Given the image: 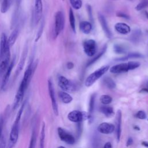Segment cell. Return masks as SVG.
Wrapping results in <instances>:
<instances>
[{"label":"cell","instance_id":"5bb4252c","mask_svg":"<svg viewBox=\"0 0 148 148\" xmlns=\"http://www.w3.org/2000/svg\"><path fill=\"white\" fill-rule=\"evenodd\" d=\"M130 70L128 62L120 63L112 66L110 68V72L112 73H120L128 72Z\"/></svg>","mask_w":148,"mask_h":148},{"label":"cell","instance_id":"ac0fdd59","mask_svg":"<svg viewBox=\"0 0 148 148\" xmlns=\"http://www.w3.org/2000/svg\"><path fill=\"white\" fill-rule=\"evenodd\" d=\"M95 94H93L91 95L90 98L89 102V108H88V120L90 121V123L92 121V114L94 110L95 106Z\"/></svg>","mask_w":148,"mask_h":148},{"label":"cell","instance_id":"ba28073f","mask_svg":"<svg viewBox=\"0 0 148 148\" xmlns=\"http://www.w3.org/2000/svg\"><path fill=\"white\" fill-rule=\"evenodd\" d=\"M58 135L60 139L64 142L69 144L73 145L75 142V139L73 136L68 131H66L61 127H58L57 129Z\"/></svg>","mask_w":148,"mask_h":148},{"label":"cell","instance_id":"5b68a950","mask_svg":"<svg viewBox=\"0 0 148 148\" xmlns=\"http://www.w3.org/2000/svg\"><path fill=\"white\" fill-rule=\"evenodd\" d=\"M58 85L65 91H73L76 89L75 84L63 76L58 77Z\"/></svg>","mask_w":148,"mask_h":148},{"label":"cell","instance_id":"44dd1931","mask_svg":"<svg viewBox=\"0 0 148 148\" xmlns=\"http://www.w3.org/2000/svg\"><path fill=\"white\" fill-rule=\"evenodd\" d=\"M106 45H105L102 49H101V50L100 51V52H99L95 57H94L93 58H92L87 63V65H86V66L88 67L90 65H91L92 64H93L94 63H95L98 59H99L101 58V57L105 53L106 51Z\"/></svg>","mask_w":148,"mask_h":148},{"label":"cell","instance_id":"6da1fadb","mask_svg":"<svg viewBox=\"0 0 148 148\" xmlns=\"http://www.w3.org/2000/svg\"><path fill=\"white\" fill-rule=\"evenodd\" d=\"M26 103V101H24V102L22 103L21 107L20 108L17 113V116L15 119V121L12 127V129L10 132L9 135V141H10V148L12 147L17 141L18 138V133H19V124L20 119L21 117L22 113L23 112L24 109L25 108Z\"/></svg>","mask_w":148,"mask_h":148},{"label":"cell","instance_id":"e0dca14e","mask_svg":"<svg viewBox=\"0 0 148 148\" xmlns=\"http://www.w3.org/2000/svg\"><path fill=\"white\" fill-rule=\"evenodd\" d=\"M121 132V112L119 110L116 116V135L117 141L119 142Z\"/></svg>","mask_w":148,"mask_h":148},{"label":"cell","instance_id":"484cf974","mask_svg":"<svg viewBox=\"0 0 148 148\" xmlns=\"http://www.w3.org/2000/svg\"><path fill=\"white\" fill-rule=\"evenodd\" d=\"M45 123H43L41 128V131H40L39 148L45 147Z\"/></svg>","mask_w":148,"mask_h":148},{"label":"cell","instance_id":"836d02e7","mask_svg":"<svg viewBox=\"0 0 148 148\" xmlns=\"http://www.w3.org/2000/svg\"><path fill=\"white\" fill-rule=\"evenodd\" d=\"M140 35H141V32L137 29L136 31H135L132 35H131V40L133 41V42H137L138 40H139V38L140 37Z\"/></svg>","mask_w":148,"mask_h":148},{"label":"cell","instance_id":"52a82bcc","mask_svg":"<svg viewBox=\"0 0 148 148\" xmlns=\"http://www.w3.org/2000/svg\"><path fill=\"white\" fill-rule=\"evenodd\" d=\"M48 90H49V95H50V99L51 101V105H52V108H53V112L56 116H58V105H57V102L56 98L54 86H53L51 80H50V79H49L48 80Z\"/></svg>","mask_w":148,"mask_h":148},{"label":"cell","instance_id":"7402d4cb","mask_svg":"<svg viewBox=\"0 0 148 148\" xmlns=\"http://www.w3.org/2000/svg\"><path fill=\"white\" fill-rule=\"evenodd\" d=\"M58 96L61 101L64 103H69L71 102L73 99L72 97L65 91H60L58 92Z\"/></svg>","mask_w":148,"mask_h":148},{"label":"cell","instance_id":"b9f144b4","mask_svg":"<svg viewBox=\"0 0 148 148\" xmlns=\"http://www.w3.org/2000/svg\"><path fill=\"white\" fill-rule=\"evenodd\" d=\"M140 92H148V82L143 87V88L140 90Z\"/></svg>","mask_w":148,"mask_h":148},{"label":"cell","instance_id":"bcb514c9","mask_svg":"<svg viewBox=\"0 0 148 148\" xmlns=\"http://www.w3.org/2000/svg\"><path fill=\"white\" fill-rule=\"evenodd\" d=\"M142 145L143 146H144L145 147H146L148 148V142H146V141H143L142 142Z\"/></svg>","mask_w":148,"mask_h":148},{"label":"cell","instance_id":"c3c4849f","mask_svg":"<svg viewBox=\"0 0 148 148\" xmlns=\"http://www.w3.org/2000/svg\"><path fill=\"white\" fill-rule=\"evenodd\" d=\"M145 15H146V17H147V19H148V12H147V11H145Z\"/></svg>","mask_w":148,"mask_h":148},{"label":"cell","instance_id":"1f68e13d","mask_svg":"<svg viewBox=\"0 0 148 148\" xmlns=\"http://www.w3.org/2000/svg\"><path fill=\"white\" fill-rule=\"evenodd\" d=\"M112 101V98L110 96L108 95H102L101 96L100 98V101L104 105H108L111 103Z\"/></svg>","mask_w":148,"mask_h":148},{"label":"cell","instance_id":"30bf717a","mask_svg":"<svg viewBox=\"0 0 148 148\" xmlns=\"http://www.w3.org/2000/svg\"><path fill=\"white\" fill-rule=\"evenodd\" d=\"M27 53H28V45L26 44L24 47L21 58L20 60V61L17 66L16 70L15 71L14 79H16L17 78V77L20 75L21 72L23 71V67H24V64H25V62L26 60Z\"/></svg>","mask_w":148,"mask_h":148},{"label":"cell","instance_id":"e575fe53","mask_svg":"<svg viewBox=\"0 0 148 148\" xmlns=\"http://www.w3.org/2000/svg\"><path fill=\"white\" fill-rule=\"evenodd\" d=\"M128 64L130 70L135 69L138 68L140 65V64L139 62H136V61H130L128 62Z\"/></svg>","mask_w":148,"mask_h":148},{"label":"cell","instance_id":"ffe728a7","mask_svg":"<svg viewBox=\"0 0 148 148\" xmlns=\"http://www.w3.org/2000/svg\"><path fill=\"white\" fill-rule=\"evenodd\" d=\"M18 34H19V29L17 28H15L11 32L9 38H8V43H9V45L10 46V47H12L13 45H14V44L15 43V42L17 40V38L18 36Z\"/></svg>","mask_w":148,"mask_h":148},{"label":"cell","instance_id":"f546056e","mask_svg":"<svg viewBox=\"0 0 148 148\" xmlns=\"http://www.w3.org/2000/svg\"><path fill=\"white\" fill-rule=\"evenodd\" d=\"M113 50L117 54H123L126 51L125 48L123 46L119 44L114 45L113 46Z\"/></svg>","mask_w":148,"mask_h":148},{"label":"cell","instance_id":"74e56055","mask_svg":"<svg viewBox=\"0 0 148 148\" xmlns=\"http://www.w3.org/2000/svg\"><path fill=\"white\" fill-rule=\"evenodd\" d=\"M3 124H4L3 117L2 115H0V138L2 136V131H3Z\"/></svg>","mask_w":148,"mask_h":148},{"label":"cell","instance_id":"7a4b0ae2","mask_svg":"<svg viewBox=\"0 0 148 148\" xmlns=\"http://www.w3.org/2000/svg\"><path fill=\"white\" fill-rule=\"evenodd\" d=\"M109 68V66L105 65L101 66L100 68L95 71L91 73L86 79L85 85L86 87L91 86L98 79H99L102 75H103Z\"/></svg>","mask_w":148,"mask_h":148},{"label":"cell","instance_id":"cb8c5ba5","mask_svg":"<svg viewBox=\"0 0 148 148\" xmlns=\"http://www.w3.org/2000/svg\"><path fill=\"white\" fill-rule=\"evenodd\" d=\"M143 56L139 53H128L127 56L123 57H121V58H117L116 59V60L117 61H125L128 59H130V58H140V57H142Z\"/></svg>","mask_w":148,"mask_h":148},{"label":"cell","instance_id":"f35d334b","mask_svg":"<svg viewBox=\"0 0 148 148\" xmlns=\"http://www.w3.org/2000/svg\"><path fill=\"white\" fill-rule=\"evenodd\" d=\"M6 147V141L5 138L2 135L0 138V148H5Z\"/></svg>","mask_w":148,"mask_h":148},{"label":"cell","instance_id":"d4e9b609","mask_svg":"<svg viewBox=\"0 0 148 148\" xmlns=\"http://www.w3.org/2000/svg\"><path fill=\"white\" fill-rule=\"evenodd\" d=\"M36 139H37V134L36 131V128H34L31 133L30 142L29 148H35L36 143Z\"/></svg>","mask_w":148,"mask_h":148},{"label":"cell","instance_id":"8d00e7d4","mask_svg":"<svg viewBox=\"0 0 148 148\" xmlns=\"http://www.w3.org/2000/svg\"><path fill=\"white\" fill-rule=\"evenodd\" d=\"M135 116L139 119H141V120H143V119H145L146 118V113L143 111V110H139L138 111Z\"/></svg>","mask_w":148,"mask_h":148},{"label":"cell","instance_id":"4316f807","mask_svg":"<svg viewBox=\"0 0 148 148\" xmlns=\"http://www.w3.org/2000/svg\"><path fill=\"white\" fill-rule=\"evenodd\" d=\"M103 83L109 89H114L116 86L114 80L109 77H105L103 79Z\"/></svg>","mask_w":148,"mask_h":148},{"label":"cell","instance_id":"60d3db41","mask_svg":"<svg viewBox=\"0 0 148 148\" xmlns=\"http://www.w3.org/2000/svg\"><path fill=\"white\" fill-rule=\"evenodd\" d=\"M117 16L118 17H123V18H129V17L127 14H125V13H122V12L117 13Z\"/></svg>","mask_w":148,"mask_h":148},{"label":"cell","instance_id":"f1b7e54d","mask_svg":"<svg viewBox=\"0 0 148 148\" xmlns=\"http://www.w3.org/2000/svg\"><path fill=\"white\" fill-rule=\"evenodd\" d=\"M11 5V0H2L1 12L2 13H5L9 9Z\"/></svg>","mask_w":148,"mask_h":148},{"label":"cell","instance_id":"8992f818","mask_svg":"<svg viewBox=\"0 0 148 148\" xmlns=\"http://www.w3.org/2000/svg\"><path fill=\"white\" fill-rule=\"evenodd\" d=\"M83 49L87 56L89 57L94 56L97 49L96 42L93 39H88L84 41L83 43Z\"/></svg>","mask_w":148,"mask_h":148},{"label":"cell","instance_id":"7dc6e473","mask_svg":"<svg viewBox=\"0 0 148 148\" xmlns=\"http://www.w3.org/2000/svg\"><path fill=\"white\" fill-rule=\"evenodd\" d=\"M21 0H16L17 5H19L20 4V3H21Z\"/></svg>","mask_w":148,"mask_h":148},{"label":"cell","instance_id":"ab89813d","mask_svg":"<svg viewBox=\"0 0 148 148\" xmlns=\"http://www.w3.org/2000/svg\"><path fill=\"white\" fill-rule=\"evenodd\" d=\"M87 9L88 11V16H89V18L90 20V21L91 22L93 21V18H92V10H91V8L90 5H87Z\"/></svg>","mask_w":148,"mask_h":148},{"label":"cell","instance_id":"d6a6232c","mask_svg":"<svg viewBox=\"0 0 148 148\" xmlns=\"http://www.w3.org/2000/svg\"><path fill=\"white\" fill-rule=\"evenodd\" d=\"M147 7H148V0H142L136 6L135 9L138 11H140Z\"/></svg>","mask_w":148,"mask_h":148},{"label":"cell","instance_id":"7c38bea8","mask_svg":"<svg viewBox=\"0 0 148 148\" xmlns=\"http://www.w3.org/2000/svg\"><path fill=\"white\" fill-rule=\"evenodd\" d=\"M8 38L5 33H2L0 38V56L2 57L6 51L10 50Z\"/></svg>","mask_w":148,"mask_h":148},{"label":"cell","instance_id":"4fadbf2b","mask_svg":"<svg viewBox=\"0 0 148 148\" xmlns=\"http://www.w3.org/2000/svg\"><path fill=\"white\" fill-rule=\"evenodd\" d=\"M98 20L101 24V27H102L103 32H105L106 36L109 39L111 38L112 33H111V31H110L109 28L108 27V23H107L105 17H104V16L103 14L99 13L98 14Z\"/></svg>","mask_w":148,"mask_h":148},{"label":"cell","instance_id":"3957f363","mask_svg":"<svg viewBox=\"0 0 148 148\" xmlns=\"http://www.w3.org/2000/svg\"><path fill=\"white\" fill-rule=\"evenodd\" d=\"M65 24V17L62 11H58L54 17V38L56 39L63 30Z\"/></svg>","mask_w":148,"mask_h":148},{"label":"cell","instance_id":"9a60e30c","mask_svg":"<svg viewBox=\"0 0 148 148\" xmlns=\"http://www.w3.org/2000/svg\"><path fill=\"white\" fill-rule=\"evenodd\" d=\"M114 126L112 124L108 123H102L98 127V131L103 134H109L114 130Z\"/></svg>","mask_w":148,"mask_h":148},{"label":"cell","instance_id":"f907efd6","mask_svg":"<svg viewBox=\"0 0 148 148\" xmlns=\"http://www.w3.org/2000/svg\"><path fill=\"white\" fill-rule=\"evenodd\" d=\"M0 62H1V56H0Z\"/></svg>","mask_w":148,"mask_h":148},{"label":"cell","instance_id":"2e32d148","mask_svg":"<svg viewBox=\"0 0 148 148\" xmlns=\"http://www.w3.org/2000/svg\"><path fill=\"white\" fill-rule=\"evenodd\" d=\"M114 28L117 32L123 35L127 34L131 31L130 26L124 23H118L116 24Z\"/></svg>","mask_w":148,"mask_h":148},{"label":"cell","instance_id":"277c9868","mask_svg":"<svg viewBox=\"0 0 148 148\" xmlns=\"http://www.w3.org/2000/svg\"><path fill=\"white\" fill-rule=\"evenodd\" d=\"M68 119L72 122L81 123L82 121L88 119V113L79 110H73L68 114Z\"/></svg>","mask_w":148,"mask_h":148},{"label":"cell","instance_id":"f6af8a7d","mask_svg":"<svg viewBox=\"0 0 148 148\" xmlns=\"http://www.w3.org/2000/svg\"><path fill=\"white\" fill-rule=\"evenodd\" d=\"M103 148H112L111 143L110 142H106L105 144V145L103 146Z\"/></svg>","mask_w":148,"mask_h":148},{"label":"cell","instance_id":"ee69618b","mask_svg":"<svg viewBox=\"0 0 148 148\" xmlns=\"http://www.w3.org/2000/svg\"><path fill=\"white\" fill-rule=\"evenodd\" d=\"M133 143V140H132V138H129L128 139H127V143H126V146H129L130 145H131Z\"/></svg>","mask_w":148,"mask_h":148},{"label":"cell","instance_id":"d590c367","mask_svg":"<svg viewBox=\"0 0 148 148\" xmlns=\"http://www.w3.org/2000/svg\"><path fill=\"white\" fill-rule=\"evenodd\" d=\"M43 28H44V21L43 20L42 21V23H41V25L39 28V30L38 31V33H37V35H36V38L35 39V42H37L38 41V40L39 39V38H40L42 34V32H43Z\"/></svg>","mask_w":148,"mask_h":148},{"label":"cell","instance_id":"603a6c76","mask_svg":"<svg viewBox=\"0 0 148 148\" xmlns=\"http://www.w3.org/2000/svg\"><path fill=\"white\" fill-rule=\"evenodd\" d=\"M100 111L108 117H112L114 114L113 109L110 106H101L100 108Z\"/></svg>","mask_w":148,"mask_h":148},{"label":"cell","instance_id":"8fae6325","mask_svg":"<svg viewBox=\"0 0 148 148\" xmlns=\"http://www.w3.org/2000/svg\"><path fill=\"white\" fill-rule=\"evenodd\" d=\"M14 62H15V59L13 58L12 60V61L10 62V63L9 64L5 73L3 75V77L2 79V84H1V89L2 90H4L5 88V87H6L8 82H9V79L10 77V76L11 75L12 73V71L14 67Z\"/></svg>","mask_w":148,"mask_h":148},{"label":"cell","instance_id":"d6986e66","mask_svg":"<svg viewBox=\"0 0 148 148\" xmlns=\"http://www.w3.org/2000/svg\"><path fill=\"white\" fill-rule=\"evenodd\" d=\"M80 29L85 34H89L92 29V24L90 22L83 21L80 23Z\"/></svg>","mask_w":148,"mask_h":148},{"label":"cell","instance_id":"7bdbcfd3","mask_svg":"<svg viewBox=\"0 0 148 148\" xmlns=\"http://www.w3.org/2000/svg\"><path fill=\"white\" fill-rule=\"evenodd\" d=\"M66 67L69 69H71L74 67V64L72 62H68L66 64Z\"/></svg>","mask_w":148,"mask_h":148},{"label":"cell","instance_id":"4dcf8cb0","mask_svg":"<svg viewBox=\"0 0 148 148\" xmlns=\"http://www.w3.org/2000/svg\"><path fill=\"white\" fill-rule=\"evenodd\" d=\"M70 3L73 8L78 10L80 9L82 6V0H69Z\"/></svg>","mask_w":148,"mask_h":148},{"label":"cell","instance_id":"83f0119b","mask_svg":"<svg viewBox=\"0 0 148 148\" xmlns=\"http://www.w3.org/2000/svg\"><path fill=\"white\" fill-rule=\"evenodd\" d=\"M69 23L72 29V31L75 32L76 30V25H75V18L74 16V13L73 12V10H72L71 8L69 9Z\"/></svg>","mask_w":148,"mask_h":148},{"label":"cell","instance_id":"9c48e42d","mask_svg":"<svg viewBox=\"0 0 148 148\" xmlns=\"http://www.w3.org/2000/svg\"><path fill=\"white\" fill-rule=\"evenodd\" d=\"M43 3L42 0H35L34 10V22L35 25L38 24L42 18Z\"/></svg>","mask_w":148,"mask_h":148},{"label":"cell","instance_id":"681fc988","mask_svg":"<svg viewBox=\"0 0 148 148\" xmlns=\"http://www.w3.org/2000/svg\"><path fill=\"white\" fill-rule=\"evenodd\" d=\"M58 148H65V147L64 146H59Z\"/></svg>","mask_w":148,"mask_h":148}]
</instances>
